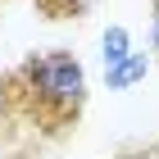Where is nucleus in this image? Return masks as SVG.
Wrapping results in <instances>:
<instances>
[{
    "label": "nucleus",
    "mask_w": 159,
    "mask_h": 159,
    "mask_svg": "<svg viewBox=\"0 0 159 159\" xmlns=\"http://www.w3.org/2000/svg\"><path fill=\"white\" fill-rule=\"evenodd\" d=\"M150 55H159V0H155V14H150Z\"/></svg>",
    "instance_id": "0eeeda50"
},
{
    "label": "nucleus",
    "mask_w": 159,
    "mask_h": 159,
    "mask_svg": "<svg viewBox=\"0 0 159 159\" xmlns=\"http://www.w3.org/2000/svg\"><path fill=\"white\" fill-rule=\"evenodd\" d=\"M132 32L123 23H114V27H105V37H100V59H105V68H114V64H123L127 55H132Z\"/></svg>",
    "instance_id": "7ed1b4c3"
},
{
    "label": "nucleus",
    "mask_w": 159,
    "mask_h": 159,
    "mask_svg": "<svg viewBox=\"0 0 159 159\" xmlns=\"http://www.w3.org/2000/svg\"><path fill=\"white\" fill-rule=\"evenodd\" d=\"M14 127H23L18 123V100H14L9 73H0V132H14Z\"/></svg>",
    "instance_id": "39448f33"
},
{
    "label": "nucleus",
    "mask_w": 159,
    "mask_h": 159,
    "mask_svg": "<svg viewBox=\"0 0 159 159\" xmlns=\"http://www.w3.org/2000/svg\"><path fill=\"white\" fill-rule=\"evenodd\" d=\"M100 0H37V9L46 14L50 23H64V18H82V14H91Z\"/></svg>",
    "instance_id": "20e7f679"
},
{
    "label": "nucleus",
    "mask_w": 159,
    "mask_h": 159,
    "mask_svg": "<svg viewBox=\"0 0 159 159\" xmlns=\"http://www.w3.org/2000/svg\"><path fill=\"white\" fill-rule=\"evenodd\" d=\"M14 100H18V123L41 136L73 132L86 109V68L73 50H37L18 68H9Z\"/></svg>",
    "instance_id": "f257e3e1"
},
{
    "label": "nucleus",
    "mask_w": 159,
    "mask_h": 159,
    "mask_svg": "<svg viewBox=\"0 0 159 159\" xmlns=\"http://www.w3.org/2000/svg\"><path fill=\"white\" fill-rule=\"evenodd\" d=\"M114 159H159V141H150V146H127V150H118Z\"/></svg>",
    "instance_id": "423d86ee"
},
{
    "label": "nucleus",
    "mask_w": 159,
    "mask_h": 159,
    "mask_svg": "<svg viewBox=\"0 0 159 159\" xmlns=\"http://www.w3.org/2000/svg\"><path fill=\"white\" fill-rule=\"evenodd\" d=\"M146 73H150V55H146V50H132L123 64L105 68V86H109V91H127V86L146 82Z\"/></svg>",
    "instance_id": "f03ea898"
}]
</instances>
